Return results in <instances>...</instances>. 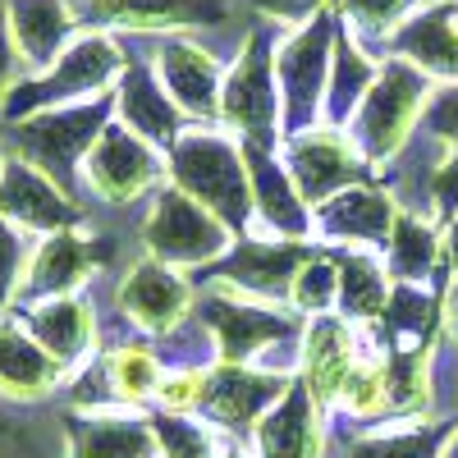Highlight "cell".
Masks as SVG:
<instances>
[{
  "label": "cell",
  "mask_w": 458,
  "mask_h": 458,
  "mask_svg": "<svg viewBox=\"0 0 458 458\" xmlns=\"http://www.w3.org/2000/svg\"><path fill=\"white\" fill-rule=\"evenodd\" d=\"M280 157H284V165L298 183L302 202H308L312 211L326 207L330 198H339L344 188L371 179V170L358 157L349 129H335V124H317V129H302V133L284 138Z\"/></svg>",
  "instance_id": "cell-14"
},
{
  "label": "cell",
  "mask_w": 458,
  "mask_h": 458,
  "mask_svg": "<svg viewBox=\"0 0 458 458\" xmlns=\"http://www.w3.org/2000/svg\"><path fill=\"white\" fill-rule=\"evenodd\" d=\"M257 458H326L321 445V408L293 380V390L257 422Z\"/></svg>",
  "instance_id": "cell-28"
},
{
  "label": "cell",
  "mask_w": 458,
  "mask_h": 458,
  "mask_svg": "<svg viewBox=\"0 0 458 458\" xmlns=\"http://www.w3.org/2000/svg\"><path fill=\"white\" fill-rule=\"evenodd\" d=\"M339 408L353 422H380V417H390V358H386V349H362V358L353 362L349 380H344Z\"/></svg>",
  "instance_id": "cell-34"
},
{
  "label": "cell",
  "mask_w": 458,
  "mask_h": 458,
  "mask_svg": "<svg viewBox=\"0 0 458 458\" xmlns=\"http://www.w3.org/2000/svg\"><path fill=\"white\" fill-rule=\"evenodd\" d=\"M124 64H129L124 37L83 28L79 42H73L47 73H28V79H19L5 92V101H0V124H14V120L37 114V110H60V106H83V101L110 97Z\"/></svg>",
  "instance_id": "cell-2"
},
{
  "label": "cell",
  "mask_w": 458,
  "mask_h": 458,
  "mask_svg": "<svg viewBox=\"0 0 458 458\" xmlns=\"http://www.w3.org/2000/svg\"><path fill=\"white\" fill-rule=\"evenodd\" d=\"M339 261V317L353 326H380L394 298V276L371 248H335Z\"/></svg>",
  "instance_id": "cell-27"
},
{
  "label": "cell",
  "mask_w": 458,
  "mask_h": 458,
  "mask_svg": "<svg viewBox=\"0 0 458 458\" xmlns=\"http://www.w3.org/2000/svg\"><path fill=\"white\" fill-rule=\"evenodd\" d=\"M101 376H106V390L114 403H129V408H142V403H157L161 394V380H165V362L151 344H110L101 353Z\"/></svg>",
  "instance_id": "cell-31"
},
{
  "label": "cell",
  "mask_w": 458,
  "mask_h": 458,
  "mask_svg": "<svg viewBox=\"0 0 458 458\" xmlns=\"http://www.w3.org/2000/svg\"><path fill=\"white\" fill-rule=\"evenodd\" d=\"M0 216L32 239L60 234V229H79L88 220L83 202H73L51 174L28 165L14 151H5V161H0Z\"/></svg>",
  "instance_id": "cell-19"
},
{
  "label": "cell",
  "mask_w": 458,
  "mask_h": 458,
  "mask_svg": "<svg viewBox=\"0 0 458 458\" xmlns=\"http://www.w3.org/2000/svg\"><path fill=\"white\" fill-rule=\"evenodd\" d=\"M445 458H458V427L449 431V445H445Z\"/></svg>",
  "instance_id": "cell-44"
},
{
  "label": "cell",
  "mask_w": 458,
  "mask_h": 458,
  "mask_svg": "<svg viewBox=\"0 0 458 458\" xmlns=\"http://www.w3.org/2000/svg\"><path fill=\"white\" fill-rule=\"evenodd\" d=\"M445 271H449V280L458 289V216L445 220Z\"/></svg>",
  "instance_id": "cell-43"
},
{
  "label": "cell",
  "mask_w": 458,
  "mask_h": 458,
  "mask_svg": "<svg viewBox=\"0 0 458 458\" xmlns=\"http://www.w3.org/2000/svg\"><path fill=\"white\" fill-rule=\"evenodd\" d=\"M211 339H216V358L220 362H239V367H266L271 371V353L284 339H302V326L293 321L289 308H271L243 293H229L207 284L198 293V312H193Z\"/></svg>",
  "instance_id": "cell-8"
},
{
  "label": "cell",
  "mask_w": 458,
  "mask_h": 458,
  "mask_svg": "<svg viewBox=\"0 0 458 458\" xmlns=\"http://www.w3.org/2000/svg\"><path fill=\"white\" fill-rule=\"evenodd\" d=\"M165 165L174 188H183L211 216H220L239 239L252 234V183L243 142L234 133H225L220 124H193L165 151Z\"/></svg>",
  "instance_id": "cell-3"
},
{
  "label": "cell",
  "mask_w": 458,
  "mask_h": 458,
  "mask_svg": "<svg viewBox=\"0 0 458 458\" xmlns=\"http://www.w3.org/2000/svg\"><path fill=\"white\" fill-rule=\"evenodd\" d=\"M386 55L408 60L412 69H422L431 83H458V0H427V5L390 37Z\"/></svg>",
  "instance_id": "cell-23"
},
{
  "label": "cell",
  "mask_w": 458,
  "mask_h": 458,
  "mask_svg": "<svg viewBox=\"0 0 458 458\" xmlns=\"http://www.w3.org/2000/svg\"><path fill=\"white\" fill-rule=\"evenodd\" d=\"M114 120H120L124 129H133L138 138H147L151 147L170 151L188 129H193V120L179 110V101L165 92L157 64H151V55L142 51V42H129V64L120 73V83H114Z\"/></svg>",
  "instance_id": "cell-17"
},
{
  "label": "cell",
  "mask_w": 458,
  "mask_h": 458,
  "mask_svg": "<svg viewBox=\"0 0 458 458\" xmlns=\"http://www.w3.org/2000/svg\"><path fill=\"white\" fill-rule=\"evenodd\" d=\"M431 92H436V83L422 69H412L399 55L380 60V73H376L367 101L349 120V138L358 147V157L367 161V170H380L403 157V147L422 133V114L431 106Z\"/></svg>",
  "instance_id": "cell-5"
},
{
  "label": "cell",
  "mask_w": 458,
  "mask_h": 458,
  "mask_svg": "<svg viewBox=\"0 0 458 458\" xmlns=\"http://www.w3.org/2000/svg\"><path fill=\"white\" fill-rule=\"evenodd\" d=\"M427 0H335V14L344 19L362 47H371L376 55H386L390 37L422 10Z\"/></svg>",
  "instance_id": "cell-33"
},
{
  "label": "cell",
  "mask_w": 458,
  "mask_h": 458,
  "mask_svg": "<svg viewBox=\"0 0 458 458\" xmlns=\"http://www.w3.org/2000/svg\"><path fill=\"white\" fill-rule=\"evenodd\" d=\"M317 252V243H293V239H266V234H243L234 239L220 261H211L207 271H198V284H216L229 293H243L271 308H289L293 276L302 271V261Z\"/></svg>",
  "instance_id": "cell-10"
},
{
  "label": "cell",
  "mask_w": 458,
  "mask_h": 458,
  "mask_svg": "<svg viewBox=\"0 0 458 458\" xmlns=\"http://www.w3.org/2000/svg\"><path fill=\"white\" fill-rule=\"evenodd\" d=\"M0 440H5V427H0Z\"/></svg>",
  "instance_id": "cell-47"
},
{
  "label": "cell",
  "mask_w": 458,
  "mask_h": 458,
  "mask_svg": "<svg viewBox=\"0 0 458 458\" xmlns=\"http://www.w3.org/2000/svg\"><path fill=\"white\" fill-rule=\"evenodd\" d=\"M399 211H403V202L390 193L386 183H371V179H367V183H353V188H344L339 198H330L326 207L312 211V220H317V243L386 252Z\"/></svg>",
  "instance_id": "cell-20"
},
{
  "label": "cell",
  "mask_w": 458,
  "mask_h": 458,
  "mask_svg": "<svg viewBox=\"0 0 458 458\" xmlns=\"http://www.w3.org/2000/svg\"><path fill=\"white\" fill-rule=\"evenodd\" d=\"M248 5L261 23H284V32H289V28H302L317 14L335 10V0H248Z\"/></svg>",
  "instance_id": "cell-41"
},
{
  "label": "cell",
  "mask_w": 458,
  "mask_h": 458,
  "mask_svg": "<svg viewBox=\"0 0 458 458\" xmlns=\"http://www.w3.org/2000/svg\"><path fill=\"white\" fill-rule=\"evenodd\" d=\"M23 79L19 69V55H14V42H10V23H5V5H0V101H5V92Z\"/></svg>",
  "instance_id": "cell-42"
},
{
  "label": "cell",
  "mask_w": 458,
  "mask_h": 458,
  "mask_svg": "<svg viewBox=\"0 0 458 458\" xmlns=\"http://www.w3.org/2000/svg\"><path fill=\"white\" fill-rule=\"evenodd\" d=\"M422 138L436 147H458V83H440L422 114Z\"/></svg>",
  "instance_id": "cell-39"
},
{
  "label": "cell",
  "mask_w": 458,
  "mask_h": 458,
  "mask_svg": "<svg viewBox=\"0 0 458 458\" xmlns=\"http://www.w3.org/2000/svg\"><path fill=\"white\" fill-rule=\"evenodd\" d=\"M427 207L436 220L458 216V147H440V161L427 179Z\"/></svg>",
  "instance_id": "cell-40"
},
{
  "label": "cell",
  "mask_w": 458,
  "mask_h": 458,
  "mask_svg": "<svg viewBox=\"0 0 458 458\" xmlns=\"http://www.w3.org/2000/svg\"><path fill=\"white\" fill-rule=\"evenodd\" d=\"M19 321L69 371L83 367L97 349V339H101L97 308H92L88 293H64V298H47V302H32V308H19Z\"/></svg>",
  "instance_id": "cell-24"
},
{
  "label": "cell",
  "mask_w": 458,
  "mask_h": 458,
  "mask_svg": "<svg viewBox=\"0 0 458 458\" xmlns=\"http://www.w3.org/2000/svg\"><path fill=\"white\" fill-rule=\"evenodd\" d=\"M207 371H211V367H174V371H165L161 394H157V408H161V412H193V417H198L202 394H207Z\"/></svg>",
  "instance_id": "cell-38"
},
{
  "label": "cell",
  "mask_w": 458,
  "mask_h": 458,
  "mask_svg": "<svg viewBox=\"0 0 458 458\" xmlns=\"http://www.w3.org/2000/svg\"><path fill=\"white\" fill-rule=\"evenodd\" d=\"M276 23H257L239 37V51L229 55L225 88H220V129L239 142L276 147L284 142V101L276 79Z\"/></svg>",
  "instance_id": "cell-4"
},
{
  "label": "cell",
  "mask_w": 458,
  "mask_h": 458,
  "mask_svg": "<svg viewBox=\"0 0 458 458\" xmlns=\"http://www.w3.org/2000/svg\"><path fill=\"white\" fill-rule=\"evenodd\" d=\"M165 183H170L165 151L138 138L133 129H124L120 120L97 138V147L83 161V193L88 202H101V207L151 202Z\"/></svg>",
  "instance_id": "cell-9"
},
{
  "label": "cell",
  "mask_w": 458,
  "mask_h": 458,
  "mask_svg": "<svg viewBox=\"0 0 458 458\" xmlns=\"http://www.w3.org/2000/svg\"><path fill=\"white\" fill-rule=\"evenodd\" d=\"M114 124V92L83 101V106H60V110H37L23 114L14 124H0V142L5 151L23 157L28 165H37L42 174H51L73 202L88 207L83 193V161L97 147V138Z\"/></svg>",
  "instance_id": "cell-1"
},
{
  "label": "cell",
  "mask_w": 458,
  "mask_h": 458,
  "mask_svg": "<svg viewBox=\"0 0 458 458\" xmlns=\"http://www.w3.org/2000/svg\"><path fill=\"white\" fill-rule=\"evenodd\" d=\"M142 42V51L157 64L165 92L179 101V110L193 124H220V88H225V69L229 60L207 47L193 32H170V37H129Z\"/></svg>",
  "instance_id": "cell-11"
},
{
  "label": "cell",
  "mask_w": 458,
  "mask_h": 458,
  "mask_svg": "<svg viewBox=\"0 0 458 458\" xmlns=\"http://www.w3.org/2000/svg\"><path fill=\"white\" fill-rule=\"evenodd\" d=\"M64 376H69V367L55 362L28 335V326L19 317L0 321V394L14 403H32V399H47Z\"/></svg>",
  "instance_id": "cell-26"
},
{
  "label": "cell",
  "mask_w": 458,
  "mask_h": 458,
  "mask_svg": "<svg viewBox=\"0 0 458 458\" xmlns=\"http://www.w3.org/2000/svg\"><path fill=\"white\" fill-rule=\"evenodd\" d=\"M0 5H5L10 42H14L23 79L28 73H47L83 32L73 0H0Z\"/></svg>",
  "instance_id": "cell-22"
},
{
  "label": "cell",
  "mask_w": 458,
  "mask_h": 458,
  "mask_svg": "<svg viewBox=\"0 0 458 458\" xmlns=\"http://www.w3.org/2000/svg\"><path fill=\"white\" fill-rule=\"evenodd\" d=\"M339 308V261H335V248L321 243L302 271L293 276V289H289V312L312 321V317H330Z\"/></svg>",
  "instance_id": "cell-35"
},
{
  "label": "cell",
  "mask_w": 458,
  "mask_h": 458,
  "mask_svg": "<svg viewBox=\"0 0 458 458\" xmlns=\"http://www.w3.org/2000/svg\"><path fill=\"white\" fill-rule=\"evenodd\" d=\"M151 427H157V440H161V458H220L229 449L193 412H157Z\"/></svg>",
  "instance_id": "cell-36"
},
{
  "label": "cell",
  "mask_w": 458,
  "mask_h": 458,
  "mask_svg": "<svg viewBox=\"0 0 458 458\" xmlns=\"http://www.w3.org/2000/svg\"><path fill=\"white\" fill-rule=\"evenodd\" d=\"M293 371H266V367H239V362H216L207 371V394L198 417L225 436H243L257 431V422L271 412L289 390H293Z\"/></svg>",
  "instance_id": "cell-15"
},
{
  "label": "cell",
  "mask_w": 458,
  "mask_h": 458,
  "mask_svg": "<svg viewBox=\"0 0 458 458\" xmlns=\"http://www.w3.org/2000/svg\"><path fill=\"white\" fill-rule=\"evenodd\" d=\"M243 161H248V183H252V234L317 243L312 207L302 202V193H298V183H293L280 151L243 142Z\"/></svg>",
  "instance_id": "cell-16"
},
{
  "label": "cell",
  "mask_w": 458,
  "mask_h": 458,
  "mask_svg": "<svg viewBox=\"0 0 458 458\" xmlns=\"http://www.w3.org/2000/svg\"><path fill=\"white\" fill-rule=\"evenodd\" d=\"M83 28L114 37H170L207 32L234 19V0H73Z\"/></svg>",
  "instance_id": "cell-13"
},
{
  "label": "cell",
  "mask_w": 458,
  "mask_h": 458,
  "mask_svg": "<svg viewBox=\"0 0 458 458\" xmlns=\"http://www.w3.org/2000/svg\"><path fill=\"white\" fill-rule=\"evenodd\" d=\"M28 257H32L28 234L0 216V321H5V312L19 302V284L28 276Z\"/></svg>",
  "instance_id": "cell-37"
},
{
  "label": "cell",
  "mask_w": 458,
  "mask_h": 458,
  "mask_svg": "<svg viewBox=\"0 0 458 458\" xmlns=\"http://www.w3.org/2000/svg\"><path fill=\"white\" fill-rule=\"evenodd\" d=\"M0 161H5V142H0Z\"/></svg>",
  "instance_id": "cell-46"
},
{
  "label": "cell",
  "mask_w": 458,
  "mask_h": 458,
  "mask_svg": "<svg viewBox=\"0 0 458 458\" xmlns=\"http://www.w3.org/2000/svg\"><path fill=\"white\" fill-rule=\"evenodd\" d=\"M69 458H161L151 417L129 412H79L64 422Z\"/></svg>",
  "instance_id": "cell-25"
},
{
  "label": "cell",
  "mask_w": 458,
  "mask_h": 458,
  "mask_svg": "<svg viewBox=\"0 0 458 458\" xmlns=\"http://www.w3.org/2000/svg\"><path fill=\"white\" fill-rule=\"evenodd\" d=\"M386 266L394 284H417V289H431L427 280H440L445 276V234L436 229V216H422V211H399L394 220V234L386 243Z\"/></svg>",
  "instance_id": "cell-29"
},
{
  "label": "cell",
  "mask_w": 458,
  "mask_h": 458,
  "mask_svg": "<svg viewBox=\"0 0 458 458\" xmlns=\"http://www.w3.org/2000/svg\"><path fill=\"white\" fill-rule=\"evenodd\" d=\"M138 239L147 248V257H157L179 271H207L211 261H220L234 248V229L220 216H211L202 202H193L183 188L165 183L157 198L147 202V216L138 225Z\"/></svg>",
  "instance_id": "cell-7"
},
{
  "label": "cell",
  "mask_w": 458,
  "mask_h": 458,
  "mask_svg": "<svg viewBox=\"0 0 458 458\" xmlns=\"http://www.w3.org/2000/svg\"><path fill=\"white\" fill-rule=\"evenodd\" d=\"M344 23V19H339ZM380 73V60L358 42L349 28H339V42H335V64H330V88H326V124L335 129H349V120L358 114V106L367 101L371 83Z\"/></svg>",
  "instance_id": "cell-30"
},
{
  "label": "cell",
  "mask_w": 458,
  "mask_h": 458,
  "mask_svg": "<svg viewBox=\"0 0 458 458\" xmlns=\"http://www.w3.org/2000/svg\"><path fill=\"white\" fill-rule=\"evenodd\" d=\"M449 431L440 422H417L403 431H367L339 440L326 458H445Z\"/></svg>",
  "instance_id": "cell-32"
},
{
  "label": "cell",
  "mask_w": 458,
  "mask_h": 458,
  "mask_svg": "<svg viewBox=\"0 0 458 458\" xmlns=\"http://www.w3.org/2000/svg\"><path fill=\"white\" fill-rule=\"evenodd\" d=\"M114 308L129 317L133 330L147 339H165L179 326L193 321L198 312V280H188L179 266H165L157 257H138L129 261V271L114 284Z\"/></svg>",
  "instance_id": "cell-12"
},
{
  "label": "cell",
  "mask_w": 458,
  "mask_h": 458,
  "mask_svg": "<svg viewBox=\"0 0 458 458\" xmlns=\"http://www.w3.org/2000/svg\"><path fill=\"white\" fill-rule=\"evenodd\" d=\"M220 458H248V454H243V449H239V445H229V449H225V454H220Z\"/></svg>",
  "instance_id": "cell-45"
},
{
  "label": "cell",
  "mask_w": 458,
  "mask_h": 458,
  "mask_svg": "<svg viewBox=\"0 0 458 458\" xmlns=\"http://www.w3.org/2000/svg\"><path fill=\"white\" fill-rule=\"evenodd\" d=\"M101 261H110V239H97L88 229H60L32 243L28 257V276L19 284V302L14 308H32L47 298H64V293H83L88 276Z\"/></svg>",
  "instance_id": "cell-18"
},
{
  "label": "cell",
  "mask_w": 458,
  "mask_h": 458,
  "mask_svg": "<svg viewBox=\"0 0 458 458\" xmlns=\"http://www.w3.org/2000/svg\"><path fill=\"white\" fill-rule=\"evenodd\" d=\"M358 358H362L358 326L344 321L339 312L312 317L308 326H302V339H298V380H302V390L312 394V403L321 412L339 408L344 380H349Z\"/></svg>",
  "instance_id": "cell-21"
},
{
  "label": "cell",
  "mask_w": 458,
  "mask_h": 458,
  "mask_svg": "<svg viewBox=\"0 0 458 458\" xmlns=\"http://www.w3.org/2000/svg\"><path fill=\"white\" fill-rule=\"evenodd\" d=\"M339 14L326 10L312 23L289 28L276 42V79L284 101V138L326 124V88H330V64L339 42Z\"/></svg>",
  "instance_id": "cell-6"
}]
</instances>
